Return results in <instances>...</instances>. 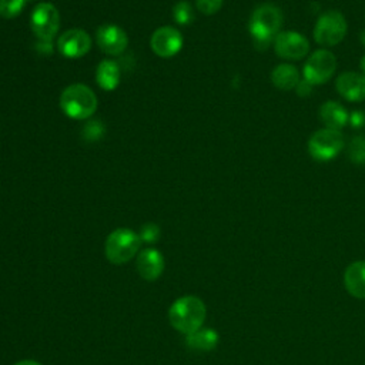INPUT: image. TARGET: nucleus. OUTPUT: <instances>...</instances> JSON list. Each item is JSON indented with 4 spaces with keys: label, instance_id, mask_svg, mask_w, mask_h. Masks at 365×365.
Instances as JSON below:
<instances>
[{
    "label": "nucleus",
    "instance_id": "6",
    "mask_svg": "<svg viewBox=\"0 0 365 365\" xmlns=\"http://www.w3.org/2000/svg\"><path fill=\"white\" fill-rule=\"evenodd\" d=\"M344 147V137L339 130L319 128L308 141V153L317 161H329L335 158Z\"/></svg>",
    "mask_w": 365,
    "mask_h": 365
},
{
    "label": "nucleus",
    "instance_id": "4",
    "mask_svg": "<svg viewBox=\"0 0 365 365\" xmlns=\"http://www.w3.org/2000/svg\"><path fill=\"white\" fill-rule=\"evenodd\" d=\"M141 238L130 228H117L108 234L104 242L106 258L114 264H127L138 252Z\"/></svg>",
    "mask_w": 365,
    "mask_h": 365
},
{
    "label": "nucleus",
    "instance_id": "25",
    "mask_svg": "<svg viewBox=\"0 0 365 365\" xmlns=\"http://www.w3.org/2000/svg\"><path fill=\"white\" fill-rule=\"evenodd\" d=\"M222 1L224 0H195V6L202 14L211 16L221 9Z\"/></svg>",
    "mask_w": 365,
    "mask_h": 365
},
{
    "label": "nucleus",
    "instance_id": "27",
    "mask_svg": "<svg viewBox=\"0 0 365 365\" xmlns=\"http://www.w3.org/2000/svg\"><path fill=\"white\" fill-rule=\"evenodd\" d=\"M352 127L355 128H361L362 125H365V114L361 113V111H354L351 115H349V121Z\"/></svg>",
    "mask_w": 365,
    "mask_h": 365
},
{
    "label": "nucleus",
    "instance_id": "24",
    "mask_svg": "<svg viewBox=\"0 0 365 365\" xmlns=\"http://www.w3.org/2000/svg\"><path fill=\"white\" fill-rule=\"evenodd\" d=\"M140 238H141V242H147V244H154L160 240V235H161V230L157 224L154 222H147L141 227L140 230Z\"/></svg>",
    "mask_w": 365,
    "mask_h": 365
},
{
    "label": "nucleus",
    "instance_id": "29",
    "mask_svg": "<svg viewBox=\"0 0 365 365\" xmlns=\"http://www.w3.org/2000/svg\"><path fill=\"white\" fill-rule=\"evenodd\" d=\"M14 365H41V364L37 362V361H34V359H21V361L16 362Z\"/></svg>",
    "mask_w": 365,
    "mask_h": 365
},
{
    "label": "nucleus",
    "instance_id": "13",
    "mask_svg": "<svg viewBox=\"0 0 365 365\" xmlns=\"http://www.w3.org/2000/svg\"><path fill=\"white\" fill-rule=\"evenodd\" d=\"M336 91L348 101L359 103L365 100V74L345 71L335 81Z\"/></svg>",
    "mask_w": 365,
    "mask_h": 365
},
{
    "label": "nucleus",
    "instance_id": "19",
    "mask_svg": "<svg viewBox=\"0 0 365 365\" xmlns=\"http://www.w3.org/2000/svg\"><path fill=\"white\" fill-rule=\"evenodd\" d=\"M96 81L106 91L117 88L120 83V66L114 60H103L97 66Z\"/></svg>",
    "mask_w": 365,
    "mask_h": 365
},
{
    "label": "nucleus",
    "instance_id": "26",
    "mask_svg": "<svg viewBox=\"0 0 365 365\" xmlns=\"http://www.w3.org/2000/svg\"><path fill=\"white\" fill-rule=\"evenodd\" d=\"M312 88H314V86H312L311 83H308L307 80L302 78V80H299L298 86L295 87V91H297V94H298L299 97H308V96L311 94Z\"/></svg>",
    "mask_w": 365,
    "mask_h": 365
},
{
    "label": "nucleus",
    "instance_id": "31",
    "mask_svg": "<svg viewBox=\"0 0 365 365\" xmlns=\"http://www.w3.org/2000/svg\"><path fill=\"white\" fill-rule=\"evenodd\" d=\"M359 40H361V44L365 47V29L361 31V36H359Z\"/></svg>",
    "mask_w": 365,
    "mask_h": 365
},
{
    "label": "nucleus",
    "instance_id": "21",
    "mask_svg": "<svg viewBox=\"0 0 365 365\" xmlns=\"http://www.w3.org/2000/svg\"><path fill=\"white\" fill-rule=\"evenodd\" d=\"M173 17H174V21L181 26H187V24L192 23V20H194L192 6L185 0L175 3L173 7Z\"/></svg>",
    "mask_w": 365,
    "mask_h": 365
},
{
    "label": "nucleus",
    "instance_id": "3",
    "mask_svg": "<svg viewBox=\"0 0 365 365\" xmlns=\"http://www.w3.org/2000/svg\"><path fill=\"white\" fill-rule=\"evenodd\" d=\"M60 108L70 118L86 120L96 113L97 97L87 86L81 83L71 84L60 96Z\"/></svg>",
    "mask_w": 365,
    "mask_h": 365
},
{
    "label": "nucleus",
    "instance_id": "16",
    "mask_svg": "<svg viewBox=\"0 0 365 365\" xmlns=\"http://www.w3.org/2000/svg\"><path fill=\"white\" fill-rule=\"evenodd\" d=\"M344 284L352 297L365 298V261H355L348 265L344 274Z\"/></svg>",
    "mask_w": 365,
    "mask_h": 365
},
{
    "label": "nucleus",
    "instance_id": "1",
    "mask_svg": "<svg viewBox=\"0 0 365 365\" xmlns=\"http://www.w3.org/2000/svg\"><path fill=\"white\" fill-rule=\"evenodd\" d=\"M282 11L272 3L259 4L251 14L248 30L252 37L254 46L258 50H267L274 43L275 36L282 27Z\"/></svg>",
    "mask_w": 365,
    "mask_h": 365
},
{
    "label": "nucleus",
    "instance_id": "23",
    "mask_svg": "<svg viewBox=\"0 0 365 365\" xmlns=\"http://www.w3.org/2000/svg\"><path fill=\"white\" fill-rule=\"evenodd\" d=\"M103 134H104L103 123L98 121V120H90L83 127L81 137H83V140H87V141L93 143V141H98L103 137Z\"/></svg>",
    "mask_w": 365,
    "mask_h": 365
},
{
    "label": "nucleus",
    "instance_id": "10",
    "mask_svg": "<svg viewBox=\"0 0 365 365\" xmlns=\"http://www.w3.org/2000/svg\"><path fill=\"white\" fill-rule=\"evenodd\" d=\"M150 46L157 56L173 57L182 47V36L177 29L171 26H164L153 33Z\"/></svg>",
    "mask_w": 365,
    "mask_h": 365
},
{
    "label": "nucleus",
    "instance_id": "2",
    "mask_svg": "<svg viewBox=\"0 0 365 365\" xmlns=\"http://www.w3.org/2000/svg\"><path fill=\"white\" fill-rule=\"evenodd\" d=\"M205 315V304L195 295H182L177 298L168 309V321L171 327L184 335L200 329Z\"/></svg>",
    "mask_w": 365,
    "mask_h": 365
},
{
    "label": "nucleus",
    "instance_id": "14",
    "mask_svg": "<svg viewBox=\"0 0 365 365\" xmlns=\"http://www.w3.org/2000/svg\"><path fill=\"white\" fill-rule=\"evenodd\" d=\"M137 271L145 281H155L161 277L165 262L163 254L155 248H145L137 255Z\"/></svg>",
    "mask_w": 365,
    "mask_h": 365
},
{
    "label": "nucleus",
    "instance_id": "9",
    "mask_svg": "<svg viewBox=\"0 0 365 365\" xmlns=\"http://www.w3.org/2000/svg\"><path fill=\"white\" fill-rule=\"evenodd\" d=\"M274 50L278 57L285 60H301L309 51L305 36L297 31H279L274 38Z\"/></svg>",
    "mask_w": 365,
    "mask_h": 365
},
{
    "label": "nucleus",
    "instance_id": "8",
    "mask_svg": "<svg viewBox=\"0 0 365 365\" xmlns=\"http://www.w3.org/2000/svg\"><path fill=\"white\" fill-rule=\"evenodd\" d=\"M30 26L38 40L51 41L60 27L58 10L51 3H41L36 6L31 13Z\"/></svg>",
    "mask_w": 365,
    "mask_h": 365
},
{
    "label": "nucleus",
    "instance_id": "22",
    "mask_svg": "<svg viewBox=\"0 0 365 365\" xmlns=\"http://www.w3.org/2000/svg\"><path fill=\"white\" fill-rule=\"evenodd\" d=\"M27 0H0V16L3 19H14L21 13Z\"/></svg>",
    "mask_w": 365,
    "mask_h": 365
},
{
    "label": "nucleus",
    "instance_id": "17",
    "mask_svg": "<svg viewBox=\"0 0 365 365\" xmlns=\"http://www.w3.org/2000/svg\"><path fill=\"white\" fill-rule=\"evenodd\" d=\"M220 341V335L215 329L212 328H204L201 327L200 329L185 335V344L188 348L194 351H212Z\"/></svg>",
    "mask_w": 365,
    "mask_h": 365
},
{
    "label": "nucleus",
    "instance_id": "5",
    "mask_svg": "<svg viewBox=\"0 0 365 365\" xmlns=\"http://www.w3.org/2000/svg\"><path fill=\"white\" fill-rule=\"evenodd\" d=\"M348 30L346 20L342 13L329 10L321 14L314 27V40L325 47L339 44Z\"/></svg>",
    "mask_w": 365,
    "mask_h": 365
},
{
    "label": "nucleus",
    "instance_id": "30",
    "mask_svg": "<svg viewBox=\"0 0 365 365\" xmlns=\"http://www.w3.org/2000/svg\"><path fill=\"white\" fill-rule=\"evenodd\" d=\"M359 67H361V70H362V74H365V56L361 58V61H359Z\"/></svg>",
    "mask_w": 365,
    "mask_h": 365
},
{
    "label": "nucleus",
    "instance_id": "7",
    "mask_svg": "<svg viewBox=\"0 0 365 365\" xmlns=\"http://www.w3.org/2000/svg\"><path fill=\"white\" fill-rule=\"evenodd\" d=\"M335 70H336L335 56L327 48H319L308 56L302 68V74H304V80H307L312 86H318V84L327 83L332 77Z\"/></svg>",
    "mask_w": 365,
    "mask_h": 365
},
{
    "label": "nucleus",
    "instance_id": "15",
    "mask_svg": "<svg viewBox=\"0 0 365 365\" xmlns=\"http://www.w3.org/2000/svg\"><path fill=\"white\" fill-rule=\"evenodd\" d=\"M319 118L327 128L341 130L349 121V114L338 101H325L319 107Z\"/></svg>",
    "mask_w": 365,
    "mask_h": 365
},
{
    "label": "nucleus",
    "instance_id": "18",
    "mask_svg": "<svg viewBox=\"0 0 365 365\" xmlns=\"http://www.w3.org/2000/svg\"><path fill=\"white\" fill-rule=\"evenodd\" d=\"M299 80L298 68L289 63H281L271 71V81L279 90H292Z\"/></svg>",
    "mask_w": 365,
    "mask_h": 365
},
{
    "label": "nucleus",
    "instance_id": "11",
    "mask_svg": "<svg viewBox=\"0 0 365 365\" xmlns=\"http://www.w3.org/2000/svg\"><path fill=\"white\" fill-rule=\"evenodd\" d=\"M96 40L100 50L110 56L121 54L128 44L125 31L115 24H103L97 29Z\"/></svg>",
    "mask_w": 365,
    "mask_h": 365
},
{
    "label": "nucleus",
    "instance_id": "28",
    "mask_svg": "<svg viewBox=\"0 0 365 365\" xmlns=\"http://www.w3.org/2000/svg\"><path fill=\"white\" fill-rule=\"evenodd\" d=\"M37 50L40 53H46V54H50L53 51V44L51 41H44V40H38V43L36 44Z\"/></svg>",
    "mask_w": 365,
    "mask_h": 365
},
{
    "label": "nucleus",
    "instance_id": "20",
    "mask_svg": "<svg viewBox=\"0 0 365 365\" xmlns=\"http://www.w3.org/2000/svg\"><path fill=\"white\" fill-rule=\"evenodd\" d=\"M348 158L356 165L365 164V137L356 135L351 140L348 145Z\"/></svg>",
    "mask_w": 365,
    "mask_h": 365
},
{
    "label": "nucleus",
    "instance_id": "12",
    "mask_svg": "<svg viewBox=\"0 0 365 365\" xmlns=\"http://www.w3.org/2000/svg\"><path fill=\"white\" fill-rule=\"evenodd\" d=\"M57 48L68 58H78L90 51L91 38L81 29H70L58 37Z\"/></svg>",
    "mask_w": 365,
    "mask_h": 365
}]
</instances>
